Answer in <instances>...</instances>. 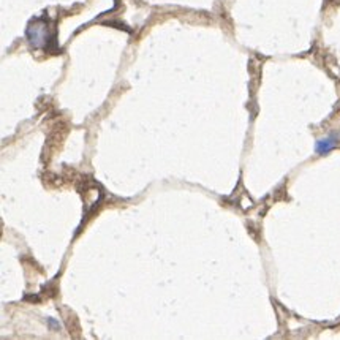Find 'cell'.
I'll list each match as a JSON object with an SVG mask.
<instances>
[{
	"instance_id": "1",
	"label": "cell",
	"mask_w": 340,
	"mask_h": 340,
	"mask_svg": "<svg viewBox=\"0 0 340 340\" xmlns=\"http://www.w3.org/2000/svg\"><path fill=\"white\" fill-rule=\"evenodd\" d=\"M336 146V138H328V139H321L316 142V152L318 154H326Z\"/></svg>"
}]
</instances>
